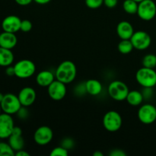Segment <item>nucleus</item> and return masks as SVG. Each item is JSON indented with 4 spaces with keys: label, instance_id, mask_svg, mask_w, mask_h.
Instances as JSON below:
<instances>
[{
    "label": "nucleus",
    "instance_id": "1",
    "mask_svg": "<svg viewBox=\"0 0 156 156\" xmlns=\"http://www.w3.org/2000/svg\"><path fill=\"white\" fill-rule=\"evenodd\" d=\"M77 68L73 61L65 60L59 64L55 71L56 79L63 82L66 85L72 83L76 79Z\"/></svg>",
    "mask_w": 156,
    "mask_h": 156
},
{
    "label": "nucleus",
    "instance_id": "2",
    "mask_svg": "<svg viewBox=\"0 0 156 156\" xmlns=\"http://www.w3.org/2000/svg\"><path fill=\"white\" fill-rule=\"evenodd\" d=\"M129 89L125 82L120 80H114L110 82L108 87V92L110 97L116 101L126 100Z\"/></svg>",
    "mask_w": 156,
    "mask_h": 156
},
{
    "label": "nucleus",
    "instance_id": "3",
    "mask_svg": "<svg viewBox=\"0 0 156 156\" xmlns=\"http://www.w3.org/2000/svg\"><path fill=\"white\" fill-rule=\"evenodd\" d=\"M136 80L143 88H154L156 85V71L154 69L141 67L136 73Z\"/></svg>",
    "mask_w": 156,
    "mask_h": 156
},
{
    "label": "nucleus",
    "instance_id": "4",
    "mask_svg": "<svg viewBox=\"0 0 156 156\" xmlns=\"http://www.w3.org/2000/svg\"><path fill=\"white\" fill-rule=\"evenodd\" d=\"M15 76L18 79H29L36 73V65L33 61L27 59H23L18 61L14 65Z\"/></svg>",
    "mask_w": 156,
    "mask_h": 156
},
{
    "label": "nucleus",
    "instance_id": "5",
    "mask_svg": "<svg viewBox=\"0 0 156 156\" xmlns=\"http://www.w3.org/2000/svg\"><path fill=\"white\" fill-rule=\"evenodd\" d=\"M103 126L107 131L115 133L121 128L123 118L120 113L116 111H109L103 117Z\"/></svg>",
    "mask_w": 156,
    "mask_h": 156
},
{
    "label": "nucleus",
    "instance_id": "6",
    "mask_svg": "<svg viewBox=\"0 0 156 156\" xmlns=\"http://www.w3.org/2000/svg\"><path fill=\"white\" fill-rule=\"evenodd\" d=\"M136 15L143 21H152L156 16V3L153 0H143L139 3Z\"/></svg>",
    "mask_w": 156,
    "mask_h": 156
},
{
    "label": "nucleus",
    "instance_id": "7",
    "mask_svg": "<svg viewBox=\"0 0 156 156\" xmlns=\"http://www.w3.org/2000/svg\"><path fill=\"white\" fill-rule=\"evenodd\" d=\"M1 107L3 113L13 115L17 114L22 105L20 102L18 95H15L12 93H8L5 94L2 101H1Z\"/></svg>",
    "mask_w": 156,
    "mask_h": 156
},
{
    "label": "nucleus",
    "instance_id": "8",
    "mask_svg": "<svg viewBox=\"0 0 156 156\" xmlns=\"http://www.w3.org/2000/svg\"><path fill=\"white\" fill-rule=\"evenodd\" d=\"M137 117L143 124H152L156 120V107L149 103L141 105L137 112Z\"/></svg>",
    "mask_w": 156,
    "mask_h": 156
},
{
    "label": "nucleus",
    "instance_id": "9",
    "mask_svg": "<svg viewBox=\"0 0 156 156\" xmlns=\"http://www.w3.org/2000/svg\"><path fill=\"white\" fill-rule=\"evenodd\" d=\"M130 41L134 49L138 50H147L152 44V37L148 32L145 30H137L131 37Z\"/></svg>",
    "mask_w": 156,
    "mask_h": 156
},
{
    "label": "nucleus",
    "instance_id": "10",
    "mask_svg": "<svg viewBox=\"0 0 156 156\" xmlns=\"http://www.w3.org/2000/svg\"><path fill=\"white\" fill-rule=\"evenodd\" d=\"M33 138L38 146H47L53 140V132L50 126H41L35 130Z\"/></svg>",
    "mask_w": 156,
    "mask_h": 156
},
{
    "label": "nucleus",
    "instance_id": "11",
    "mask_svg": "<svg viewBox=\"0 0 156 156\" xmlns=\"http://www.w3.org/2000/svg\"><path fill=\"white\" fill-rule=\"evenodd\" d=\"M47 93L52 100L59 101L66 97L67 93L66 85L60 81L55 79L48 87Z\"/></svg>",
    "mask_w": 156,
    "mask_h": 156
},
{
    "label": "nucleus",
    "instance_id": "12",
    "mask_svg": "<svg viewBox=\"0 0 156 156\" xmlns=\"http://www.w3.org/2000/svg\"><path fill=\"white\" fill-rule=\"evenodd\" d=\"M15 123L12 115L2 113L0 114V139L5 140L12 135Z\"/></svg>",
    "mask_w": 156,
    "mask_h": 156
},
{
    "label": "nucleus",
    "instance_id": "13",
    "mask_svg": "<svg viewBox=\"0 0 156 156\" xmlns=\"http://www.w3.org/2000/svg\"><path fill=\"white\" fill-rule=\"evenodd\" d=\"M21 105L24 107L31 106L37 99V92L32 87H24L20 90L18 94Z\"/></svg>",
    "mask_w": 156,
    "mask_h": 156
},
{
    "label": "nucleus",
    "instance_id": "14",
    "mask_svg": "<svg viewBox=\"0 0 156 156\" xmlns=\"http://www.w3.org/2000/svg\"><path fill=\"white\" fill-rule=\"evenodd\" d=\"M21 20L16 15H9L3 19L2 22V27L3 31L16 33L21 30Z\"/></svg>",
    "mask_w": 156,
    "mask_h": 156
},
{
    "label": "nucleus",
    "instance_id": "15",
    "mask_svg": "<svg viewBox=\"0 0 156 156\" xmlns=\"http://www.w3.org/2000/svg\"><path fill=\"white\" fill-rule=\"evenodd\" d=\"M117 34L121 40H130L134 34L133 26L129 21H122L118 23L117 26Z\"/></svg>",
    "mask_w": 156,
    "mask_h": 156
},
{
    "label": "nucleus",
    "instance_id": "16",
    "mask_svg": "<svg viewBox=\"0 0 156 156\" xmlns=\"http://www.w3.org/2000/svg\"><path fill=\"white\" fill-rule=\"evenodd\" d=\"M18 43V38L15 33L3 31L0 34V47L12 50Z\"/></svg>",
    "mask_w": 156,
    "mask_h": 156
},
{
    "label": "nucleus",
    "instance_id": "17",
    "mask_svg": "<svg viewBox=\"0 0 156 156\" xmlns=\"http://www.w3.org/2000/svg\"><path fill=\"white\" fill-rule=\"evenodd\" d=\"M56 79L55 73L50 70H43L36 76V82L41 87H48Z\"/></svg>",
    "mask_w": 156,
    "mask_h": 156
},
{
    "label": "nucleus",
    "instance_id": "18",
    "mask_svg": "<svg viewBox=\"0 0 156 156\" xmlns=\"http://www.w3.org/2000/svg\"><path fill=\"white\" fill-rule=\"evenodd\" d=\"M87 94L91 96H97L101 93L103 90V85L100 81L94 79H88L85 82Z\"/></svg>",
    "mask_w": 156,
    "mask_h": 156
},
{
    "label": "nucleus",
    "instance_id": "19",
    "mask_svg": "<svg viewBox=\"0 0 156 156\" xmlns=\"http://www.w3.org/2000/svg\"><path fill=\"white\" fill-rule=\"evenodd\" d=\"M15 56L12 50L0 47V66L7 67L14 62Z\"/></svg>",
    "mask_w": 156,
    "mask_h": 156
},
{
    "label": "nucleus",
    "instance_id": "20",
    "mask_svg": "<svg viewBox=\"0 0 156 156\" xmlns=\"http://www.w3.org/2000/svg\"><path fill=\"white\" fill-rule=\"evenodd\" d=\"M126 101L129 105L133 107L140 106L143 104L144 98H143V94H142L141 91H138V90H133V91H129L127 94Z\"/></svg>",
    "mask_w": 156,
    "mask_h": 156
},
{
    "label": "nucleus",
    "instance_id": "21",
    "mask_svg": "<svg viewBox=\"0 0 156 156\" xmlns=\"http://www.w3.org/2000/svg\"><path fill=\"white\" fill-rule=\"evenodd\" d=\"M9 144L11 147L13 149L15 152L21 150L24 147V140L23 138L22 135H14L12 134L9 137Z\"/></svg>",
    "mask_w": 156,
    "mask_h": 156
},
{
    "label": "nucleus",
    "instance_id": "22",
    "mask_svg": "<svg viewBox=\"0 0 156 156\" xmlns=\"http://www.w3.org/2000/svg\"><path fill=\"white\" fill-rule=\"evenodd\" d=\"M117 49L121 54L126 55L130 53L134 47L130 40H121V41H120L118 44Z\"/></svg>",
    "mask_w": 156,
    "mask_h": 156
},
{
    "label": "nucleus",
    "instance_id": "23",
    "mask_svg": "<svg viewBox=\"0 0 156 156\" xmlns=\"http://www.w3.org/2000/svg\"><path fill=\"white\" fill-rule=\"evenodd\" d=\"M138 5L134 0H124L123 2V9L129 15H136L138 10Z\"/></svg>",
    "mask_w": 156,
    "mask_h": 156
},
{
    "label": "nucleus",
    "instance_id": "24",
    "mask_svg": "<svg viewBox=\"0 0 156 156\" xmlns=\"http://www.w3.org/2000/svg\"><path fill=\"white\" fill-rule=\"evenodd\" d=\"M142 64L144 67L155 69L156 67V54L149 53L145 55L142 60Z\"/></svg>",
    "mask_w": 156,
    "mask_h": 156
},
{
    "label": "nucleus",
    "instance_id": "25",
    "mask_svg": "<svg viewBox=\"0 0 156 156\" xmlns=\"http://www.w3.org/2000/svg\"><path fill=\"white\" fill-rule=\"evenodd\" d=\"M15 152L9 143L0 142V156H15Z\"/></svg>",
    "mask_w": 156,
    "mask_h": 156
},
{
    "label": "nucleus",
    "instance_id": "26",
    "mask_svg": "<svg viewBox=\"0 0 156 156\" xmlns=\"http://www.w3.org/2000/svg\"><path fill=\"white\" fill-rule=\"evenodd\" d=\"M69 155V150L62 147V146H57L52 149L50 152L51 156H67Z\"/></svg>",
    "mask_w": 156,
    "mask_h": 156
},
{
    "label": "nucleus",
    "instance_id": "27",
    "mask_svg": "<svg viewBox=\"0 0 156 156\" xmlns=\"http://www.w3.org/2000/svg\"><path fill=\"white\" fill-rule=\"evenodd\" d=\"M85 5L91 9H97L104 4V0H85Z\"/></svg>",
    "mask_w": 156,
    "mask_h": 156
},
{
    "label": "nucleus",
    "instance_id": "28",
    "mask_svg": "<svg viewBox=\"0 0 156 156\" xmlns=\"http://www.w3.org/2000/svg\"><path fill=\"white\" fill-rule=\"evenodd\" d=\"M60 146H62V147H64L65 149H66L67 150H71L75 146V142L74 140H73L70 137H66L63 140L61 141Z\"/></svg>",
    "mask_w": 156,
    "mask_h": 156
},
{
    "label": "nucleus",
    "instance_id": "29",
    "mask_svg": "<svg viewBox=\"0 0 156 156\" xmlns=\"http://www.w3.org/2000/svg\"><path fill=\"white\" fill-rule=\"evenodd\" d=\"M75 94L78 96H83L85 94H87L86 88H85V82H81V83L78 84L76 87H75Z\"/></svg>",
    "mask_w": 156,
    "mask_h": 156
},
{
    "label": "nucleus",
    "instance_id": "30",
    "mask_svg": "<svg viewBox=\"0 0 156 156\" xmlns=\"http://www.w3.org/2000/svg\"><path fill=\"white\" fill-rule=\"evenodd\" d=\"M141 91L142 94H143V98L146 101H149L150 99H152V98L154 95L153 88L146 87V88H143V90Z\"/></svg>",
    "mask_w": 156,
    "mask_h": 156
},
{
    "label": "nucleus",
    "instance_id": "31",
    "mask_svg": "<svg viewBox=\"0 0 156 156\" xmlns=\"http://www.w3.org/2000/svg\"><path fill=\"white\" fill-rule=\"evenodd\" d=\"M32 27H33V24H32L31 21H29L27 19L21 20V30L22 32H29L31 30Z\"/></svg>",
    "mask_w": 156,
    "mask_h": 156
},
{
    "label": "nucleus",
    "instance_id": "32",
    "mask_svg": "<svg viewBox=\"0 0 156 156\" xmlns=\"http://www.w3.org/2000/svg\"><path fill=\"white\" fill-rule=\"evenodd\" d=\"M16 114L19 119H21V120H25V119H27L28 117L29 111L27 109V107L22 106L20 108L19 111L17 112Z\"/></svg>",
    "mask_w": 156,
    "mask_h": 156
},
{
    "label": "nucleus",
    "instance_id": "33",
    "mask_svg": "<svg viewBox=\"0 0 156 156\" xmlns=\"http://www.w3.org/2000/svg\"><path fill=\"white\" fill-rule=\"evenodd\" d=\"M118 4V0H104V5L108 9H113Z\"/></svg>",
    "mask_w": 156,
    "mask_h": 156
},
{
    "label": "nucleus",
    "instance_id": "34",
    "mask_svg": "<svg viewBox=\"0 0 156 156\" xmlns=\"http://www.w3.org/2000/svg\"><path fill=\"white\" fill-rule=\"evenodd\" d=\"M109 155L111 156H126V153L122 149H115L111 150V152L109 153Z\"/></svg>",
    "mask_w": 156,
    "mask_h": 156
},
{
    "label": "nucleus",
    "instance_id": "35",
    "mask_svg": "<svg viewBox=\"0 0 156 156\" xmlns=\"http://www.w3.org/2000/svg\"><path fill=\"white\" fill-rule=\"evenodd\" d=\"M5 74L7 75L8 76H15V68H14V66H12V65L6 67L5 69Z\"/></svg>",
    "mask_w": 156,
    "mask_h": 156
},
{
    "label": "nucleus",
    "instance_id": "36",
    "mask_svg": "<svg viewBox=\"0 0 156 156\" xmlns=\"http://www.w3.org/2000/svg\"><path fill=\"white\" fill-rule=\"evenodd\" d=\"M15 2L18 5L21 6H27L29 5L30 4H31L32 2H34V0H15Z\"/></svg>",
    "mask_w": 156,
    "mask_h": 156
},
{
    "label": "nucleus",
    "instance_id": "37",
    "mask_svg": "<svg viewBox=\"0 0 156 156\" xmlns=\"http://www.w3.org/2000/svg\"><path fill=\"white\" fill-rule=\"evenodd\" d=\"M14 135H22V129L18 126H15L14 127L13 130H12V133Z\"/></svg>",
    "mask_w": 156,
    "mask_h": 156
},
{
    "label": "nucleus",
    "instance_id": "38",
    "mask_svg": "<svg viewBox=\"0 0 156 156\" xmlns=\"http://www.w3.org/2000/svg\"><path fill=\"white\" fill-rule=\"evenodd\" d=\"M15 156H30V154H29L28 152H26V151L21 149V150L18 151V152H15Z\"/></svg>",
    "mask_w": 156,
    "mask_h": 156
},
{
    "label": "nucleus",
    "instance_id": "39",
    "mask_svg": "<svg viewBox=\"0 0 156 156\" xmlns=\"http://www.w3.org/2000/svg\"><path fill=\"white\" fill-rule=\"evenodd\" d=\"M51 0H34V2L37 3L38 5H46L48 4Z\"/></svg>",
    "mask_w": 156,
    "mask_h": 156
},
{
    "label": "nucleus",
    "instance_id": "40",
    "mask_svg": "<svg viewBox=\"0 0 156 156\" xmlns=\"http://www.w3.org/2000/svg\"><path fill=\"white\" fill-rule=\"evenodd\" d=\"M93 156H104V153L100 151H96L93 153Z\"/></svg>",
    "mask_w": 156,
    "mask_h": 156
},
{
    "label": "nucleus",
    "instance_id": "41",
    "mask_svg": "<svg viewBox=\"0 0 156 156\" xmlns=\"http://www.w3.org/2000/svg\"><path fill=\"white\" fill-rule=\"evenodd\" d=\"M4 95L5 94H3L2 93H0V103H1V101H2L3 98H4Z\"/></svg>",
    "mask_w": 156,
    "mask_h": 156
},
{
    "label": "nucleus",
    "instance_id": "42",
    "mask_svg": "<svg viewBox=\"0 0 156 156\" xmlns=\"http://www.w3.org/2000/svg\"><path fill=\"white\" fill-rule=\"evenodd\" d=\"M134 1H135V2H136L137 3H140V2H141L142 1H143V0H134Z\"/></svg>",
    "mask_w": 156,
    "mask_h": 156
},
{
    "label": "nucleus",
    "instance_id": "43",
    "mask_svg": "<svg viewBox=\"0 0 156 156\" xmlns=\"http://www.w3.org/2000/svg\"><path fill=\"white\" fill-rule=\"evenodd\" d=\"M2 107H1V103H0V114H2Z\"/></svg>",
    "mask_w": 156,
    "mask_h": 156
},
{
    "label": "nucleus",
    "instance_id": "44",
    "mask_svg": "<svg viewBox=\"0 0 156 156\" xmlns=\"http://www.w3.org/2000/svg\"><path fill=\"white\" fill-rule=\"evenodd\" d=\"M155 18H156V16H155Z\"/></svg>",
    "mask_w": 156,
    "mask_h": 156
}]
</instances>
